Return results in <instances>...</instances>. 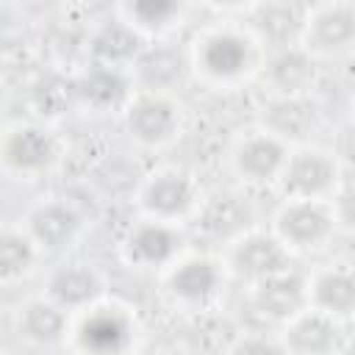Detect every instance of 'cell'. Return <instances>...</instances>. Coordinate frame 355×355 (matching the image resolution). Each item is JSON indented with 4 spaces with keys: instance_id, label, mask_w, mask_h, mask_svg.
<instances>
[{
    "instance_id": "1",
    "label": "cell",
    "mask_w": 355,
    "mask_h": 355,
    "mask_svg": "<svg viewBox=\"0 0 355 355\" xmlns=\"http://www.w3.org/2000/svg\"><path fill=\"white\" fill-rule=\"evenodd\" d=\"M233 266L239 275L261 283V280L275 277L288 269V252L272 236H250L236 247Z\"/></svg>"
},
{
    "instance_id": "2",
    "label": "cell",
    "mask_w": 355,
    "mask_h": 355,
    "mask_svg": "<svg viewBox=\"0 0 355 355\" xmlns=\"http://www.w3.org/2000/svg\"><path fill=\"white\" fill-rule=\"evenodd\" d=\"M336 180V164L322 153H300L283 166V186L297 200H313L324 194Z\"/></svg>"
},
{
    "instance_id": "3",
    "label": "cell",
    "mask_w": 355,
    "mask_h": 355,
    "mask_svg": "<svg viewBox=\"0 0 355 355\" xmlns=\"http://www.w3.org/2000/svg\"><path fill=\"white\" fill-rule=\"evenodd\" d=\"M302 302H305V283L297 275H291L288 269L275 277L261 280L255 288V297H252L255 311L272 322L291 319L302 308Z\"/></svg>"
},
{
    "instance_id": "4",
    "label": "cell",
    "mask_w": 355,
    "mask_h": 355,
    "mask_svg": "<svg viewBox=\"0 0 355 355\" xmlns=\"http://www.w3.org/2000/svg\"><path fill=\"white\" fill-rule=\"evenodd\" d=\"M128 128L136 139L147 144H158L172 139V133L178 130V114L164 97L147 94L128 108Z\"/></svg>"
},
{
    "instance_id": "5",
    "label": "cell",
    "mask_w": 355,
    "mask_h": 355,
    "mask_svg": "<svg viewBox=\"0 0 355 355\" xmlns=\"http://www.w3.org/2000/svg\"><path fill=\"white\" fill-rule=\"evenodd\" d=\"M78 86V100H83L92 108H119L128 100V80L125 72L116 67H105V64H92L80 80H75Z\"/></svg>"
},
{
    "instance_id": "6",
    "label": "cell",
    "mask_w": 355,
    "mask_h": 355,
    "mask_svg": "<svg viewBox=\"0 0 355 355\" xmlns=\"http://www.w3.org/2000/svg\"><path fill=\"white\" fill-rule=\"evenodd\" d=\"M94 64H105V67H116L125 69L128 64H136L139 55L144 53V44L139 39V33L125 25V22H108L97 31L94 42Z\"/></svg>"
},
{
    "instance_id": "7",
    "label": "cell",
    "mask_w": 355,
    "mask_h": 355,
    "mask_svg": "<svg viewBox=\"0 0 355 355\" xmlns=\"http://www.w3.org/2000/svg\"><path fill=\"white\" fill-rule=\"evenodd\" d=\"M280 230L297 247H316L330 233V216L313 200H300L283 211Z\"/></svg>"
},
{
    "instance_id": "8",
    "label": "cell",
    "mask_w": 355,
    "mask_h": 355,
    "mask_svg": "<svg viewBox=\"0 0 355 355\" xmlns=\"http://www.w3.org/2000/svg\"><path fill=\"white\" fill-rule=\"evenodd\" d=\"M130 341L128 322L114 311H97L83 322L80 344L92 355H119Z\"/></svg>"
},
{
    "instance_id": "9",
    "label": "cell",
    "mask_w": 355,
    "mask_h": 355,
    "mask_svg": "<svg viewBox=\"0 0 355 355\" xmlns=\"http://www.w3.org/2000/svg\"><path fill=\"white\" fill-rule=\"evenodd\" d=\"M141 83L150 92H164L175 83L183 80L186 72V61L180 55V50L166 47V44H155V47H144V53L139 55V61L133 64Z\"/></svg>"
},
{
    "instance_id": "10",
    "label": "cell",
    "mask_w": 355,
    "mask_h": 355,
    "mask_svg": "<svg viewBox=\"0 0 355 355\" xmlns=\"http://www.w3.org/2000/svg\"><path fill=\"white\" fill-rule=\"evenodd\" d=\"M80 230V216L75 208L64 205V202H50L42 205L33 216H31V233L39 244L58 250L67 247Z\"/></svg>"
},
{
    "instance_id": "11",
    "label": "cell",
    "mask_w": 355,
    "mask_h": 355,
    "mask_svg": "<svg viewBox=\"0 0 355 355\" xmlns=\"http://www.w3.org/2000/svg\"><path fill=\"white\" fill-rule=\"evenodd\" d=\"M338 324L324 311L300 316L288 330V344L300 355H327L338 347Z\"/></svg>"
},
{
    "instance_id": "12",
    "label": "cell",
    "mask_w": 355,
    "mask_h": 355,
    "mask_svg": "<svg viewBox=\"0 0 355 355\" xmlns=\"http://www.w3.org/2000/svg\"><path fill=\"white\" fill-rule=\"evenodd\" d=\"M269 80L283 97H300L313 83V58L297 47H283L269 64Z\"/></svg>"
},
{
    "instance_id": "13",
    "label": "cell",
    "mask_w": 355,
    "mask_h": 355,
    "mask_svg": "<svg viewBox=\"0 0 355 355\" xmlns=\"http://www.w3.org/2000/svg\"><path fill=\"white\" fill-rule=\"evenodd\" d=\"M55 158L53 139L39 128H19L6 141V161L17 169H44Z\"/></svg>"
},
{
    "instance_id": "14",
    "label": "cell",
    "mask_w": 355,
    "mask_h": 355,
    "mask_svg": "<svg viewBox=\"0 0 355 355\" xmlns=\"http://www.w3.org/2000/svg\"><path fill=\"white\" fill-rule=\"evenodd\" d=\"M178 247H180L178 233L161 222L139 225L130 236V258L139 263H147V266H158V263L172 261Z\"/></svg>"
},
{
    "instance_id": "15",
    "label": "cell",
    "mask_w": 355,
    "mask_h": 355,
    "mask_svg": "<svg viewBox=\"0 0 355 355\" xmlns=\"http://www.w3.org/2000/svg\"><path fill=\"white\" fill-rule=\"evenodd\" d=\"M97 291H100L97 275L80 263L58 269L50 280V297L61 308H80V305L92 302L97 297Z\"/></svg>"
},
{
    "instance_id": "16",
    "label": "cell",
    "mask_w": 355,
    "mask_h": 355,
    "mask_svg": "<svg viewBox=\"0 0 355 355\" xmlns=\"http://www.w3.org/2000/svg\"><path fill=\"white\" fill-rule=\"evenodd\" d=\"M147 208H153L161 216H175L183 214L191 202H194V186L189 178L178 175V172H166L158 175L150 186H147Z\"/></svg>"
},
{
    "instance_id": "17",
    "label": "cell",
    "mask_w": 355,
    "mask_h": 355,
    "mask_svg": "<svg viewBox=\"0 0 355 355\" xmlns=\"http://www.w3.org/2000/svg\"><path fill=\"white\" fill-rule=\"evenodd\" d=\"M283 166H286L283 147L272 136H255L239 153V169L250 180H269L277 172H283Z\"/></svg>"
},
{
    "instance_id": "18",
    "label": "cell",
    "mask_w": 355,
    "mask_h": 355,
    "mask_svg": "<svg viewBox=\"0 0 355 355\" xmlns=\"http://www.w3.org/2000/svg\"><path fill=\"white\" fill-rule=\"evenodd\" d=\"M250 61V47L241 36L233 33H219L214 39L205 42V53H202V64L211 75L216 78H233L239 75Z\"/></svg>"
},
{
    "instance_id": "19",
    "label": "cell",
    "mask_w": 355,
    "mask_h": 355,
    "mask_svg": "<svg viewBox=\"0 0 355 355\" xmlns=\"http://www.w3.org/2000/svg\"><path fill=\"white\" fill-rule=\"evenodd\" d=\"M216 286H219V272L211 261L202 258L180 263L172 275V288L186 302H208L216 294Z\"/></svg>"
},
{
    "instance_id": "20",
    "label": "cell",
    "mask_w": 355,
    "mask_h": 355,
    "mask_svg": "<svg viewBox=\"0 0 355 355\" xmlns=\"http://www.w3.org/2000/svg\"><path fill=\"white\" fill-rule=\"evenodd\" d=\"M247 219H250L247 202H241V197L225 194V197H214V200L205 205L200 225H202V230H205L208 236H214V239H230V236H236L239 230H244Z\"/></svg>"
},
{
    "instance_id": "21",
    "label": "cell",
    "mask_w": 355,
    "mask_h": 355,
    "mask_svg": "<svg viewBox=\"0 0 355 355\" xmlns=\"http://www.w3.org/2000/svg\"><path fill=\"white\" fill-rule=\"evenodd\" d=\"M255 28L263 39L277 42L280 47H291L297 31L302 28V11L291 3H269L255 8Z\"/></svg>"
},
{
    "instance_id": "22",
    "label": "cell",
    "mask_w": 355,
    "mask_h": 355,
    "mask_svg": "<svg viewBox=\"0 0 355 355\" xmlns=\"http://www.w3.org/2000/svg\"><path fill=\"white\" fill-rule=\"evenodd\" d=\"M269 128L277 136L288 139H305L316 128V114L313 105L305 103L302 97H280L269 108Z\"/></svg>"
},
{
    "instance_id": "23",
    "label": "cell",
    "mask_w": 355,
    "mask_h": 355,
    "mask_svg": "<svg viewBox=\"0 0 355 355\" xmlns=\"http://www.w3.org/2000/svg\"><path fill=\"white\" fill-rule=\"evenodd\" d=\"M313 39L322 50H344L355 44V11L336 6L313 19Z\"/></svg>"
},
{
    "instance_id": "24",
    "label": "cell",
    "mask_w": 355,
    "mask_h": 355,
    "mask_svg": "<svg viewBox=\"0 0 355 355\" xmlns=\"http://www.w3.org/2000/svg\"><path fill=\"white\" fill-rule=\"evenodd\" d=\"M316 300L324 313L344 316L355 311V272L333 269L316 283Z\"/></svg>"
},
{
    "instance_id": "25",
    "label": "cell",
    "mask_w": 355,
    "mask_h": 355,
    "mask_svg": "<svg viewBox=\"0 0 355 355\" xmlns=\"http://www.w3.org/2000/svg\"><path fill=\"white\" fill-rule=\"evenodd\" d=\"M19 327L28 338H33L39 344H50V341L61 338V333L67 327V316H64L61 305H55V302H31L22 311Z\"/></svg>"
},
{
    "instance_id": "26",
    "label": "cell",
    "mask_w": 355,
    "mask_h": 355,
    "mask_svg": "<svg viewBox=\"0 0 355 355\" xmlns=\"http://www.w3.org/2000/svg\"><path fill=\"white\" fill-rule=\"evenodd\" d=\"M233 327L219 316H202L197 319L191 330V347L202 355H216L219 349H227L233 341Z\"/></svg>"
},
{
    "instance_id": "27",
    "label": "cell",
    "mask_w": 355,
    "mask_h": 355,
    "mask_svg": "<svg viewBox=\"0 0 355 355\" xmlns=\"http://www.w3.org/2000/svg\"><path fill=\"white\" fill-rule=\"evenodd\" d=\"M33 263V244L31 239L19 236V233H6L3 244H0V272L6 280L19 277L31 269Z\"/></svg>"
},
{
    "instance_id": "28",
    "label": "cell",
    "mask_w": 355,
    "mask_h": 355,
    "mask_svg": "<svg viewBox=\"0 0 355 355\" xmlns=\"http://www.w3.org/2000/svg\"><path fill=\"white\" fill-rule=\"evenodd\" d=\"M67 94H75V97H78V86H75V83H67V80H61V78H50V80H44V83L36 89V103H39L42 114H44V111H47V114H61Z\"/></svg>"
},
{
    "instance_id": "29",
    "label": "cell",
    "mask_w": 355,
    "mask_h": 355,
    "mask_svg": "<svg viewBox=\"0 0 355 355\" xmlns=\"http://www.w3.org/2000/svg\"><path fill=\"white\" fill-rule=\"evenodd\" d=\"M230 355H286L283 347L266 336H247L233 344Z\"/></svg>"
},
{
    "instance_id": "30",
    "label": "cell",
    "mask_w": 355,
    "mask_h": 355,
    "mask_svg": "<svg viewBox=\"0 0 355 355\" xmlns=\"http://www.w3.org/2000/svg\"><path fill=\"white\" fill-rule=\"evenodd\" d=\"M175 11H178V8H175L172 3H155V6H153V3H144V6H136V8H133V14H136L144 25H164Z\"/></svg>"
},
{
    "instance_id": "31",
    "label": "cell",
    "mask_w": 355,
    "mask_h": 355,
    "mask_svg": "<svg viewBox=\"0 0 355 355\" xmlns=\"http://www.w3.org/2000/svg\"><path fill=\"white\" fill-rule=\"evenodd\" d=\"M341 219L355 227V189H349L344 197H341Z\"/></svg>"
},
{
    "instance_id": "32",
    "label": "cell",
    "mask_w": 355,
    "mask_h": 355,
    "mask_svg": "<svg viewBox=\"0 0 355 355\" xmlns=\"http://www.w3.org/2000/svg\"><path fill=\"white\" fill-rule=\"evenodd\" d=\"M347 355H355V344H352V347H349V352H347Z\"/></svg>"
},
{
    "instance_id": "33",
    "label": "cell",
    "mask_w": 355,
    "mask_h": 355,
    "mask_svg": "<svg viewBox=\"0 0 355 355\" xmlns=\"http://www.w3.org/2000/svg\"><path fill=\"white\" fill-rule=\"evenodd\" d=\"M169 355H178V352H169Z\"/></svg>"
}]
</instances>
